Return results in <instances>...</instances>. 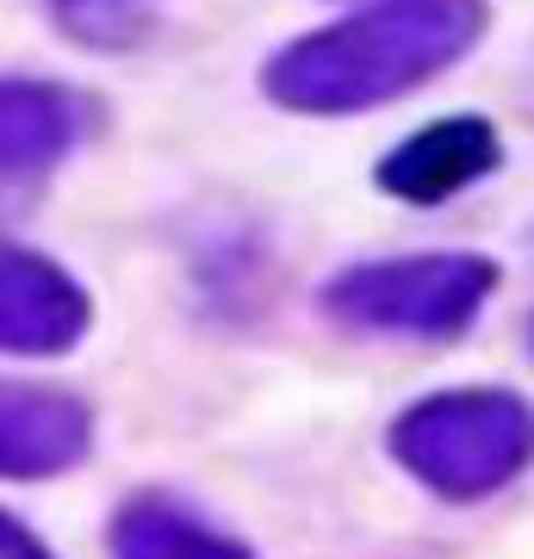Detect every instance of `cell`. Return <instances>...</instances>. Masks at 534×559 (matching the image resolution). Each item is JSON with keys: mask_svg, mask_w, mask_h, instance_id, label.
<instances>
[{"mask_svg": "<svg viewBox=\"0 0 534 559\" xmlns=\"http://www.w3.org/2000/svg\"><path fill=\"white\" fill-rule=\"evenodd\" d=\"M491 293L497 267L485 255H392L342 267L323 286V311L348 330H373V336L448 342L473 330Z\"/></svg>", "mask_w": 534, "mask_h": 559, "instance_id": "3957f363", "label": "cell"}, {"mask_svg": "<svg viewBox=\"0 0 534 559\" xmlns=\"http://www.w3.org/2000/svg\"><path fill=\"white\" fill-rule=\"evenodd\" d=\"M162 20V0H50V25L81 50H138Z\"/></svg>", "mask_w": 534, "mask_h": 559, "instance_id": "9c48e42d", "label": "cell"}, {"mask_svg": "<svg viewBox=\"0 0 534 559\" xmlns=\"http://www.w3.org/2000/svg\"><path fill=\"white\" fill-rule=\"evenodd\" d=\"M0 559H57V554H50V547H44L20 516H7V510H0Z\"/></svg>", "mask_w": 534, "mask_h": 559, "instance_id": "30bf717a", "label": "cell"}, {"mask_svg": "<svg viewBox=\"0 0 534 559\" xmlns=\"http://www.w3.org/2000/svg\"><path fill=\"white\" fill-rule=\"evenodd\" d=\"M81 106L57 81H0V180H32L75 150Z\"/></svg>", "mask_w": 534, "mask_h": 559, "instance_id": "52a82bcc", "label": "cell"}, {"mask_svg": "<svg viewBox=\"0 0 534 559\" xmlns=\"http://www.w3.org/2000/svg\"><path fill=\"white\" fill-rule=\"evenodd\" d=\"M87 448H94V411L75 392L0 380V479H57L87 460Z\"/></svg>", "mask_w": 534, "mask_h": 559, "instance_id": "5b68a950", "label": "cell"}, {"mask_svg": "<svg viewBox=\"0 0 534 559\" xmlns=\"http://www.w3.org/2000/svg\"><path fill=\"white\" fill-rule=\"evenodd\" d=\"M392 460L448 503H478L534 460V404L497 385L436 392L392 423Z\"/></svg>", "mask_w": 534, "mask_h": 559, "instance_id": "7a4b0ae2", "label": "cell"}, {"mask_svg": "<svg viewBox=\"0 0 534 559\" xmlns=\"http://www.w3.org/2000/svg\"><path fill=\"white\" fill-rule=\"evenodd\" d=\"M94 323L81 280L38 249L0 242V355H69Z\"/></svg>", "mask_w": 534, "mask_h": 559, "instance_id": "277c9868", "label": "cell"}, {"mask_svg": "<svg viewBox=\"0 0 534 559\" xmlns=\"http://www.w3.org/2000/svg\"><path fill=\"white\" fill-rule=\"evenodd\" d=\"M529 348H534V318H529Z\"/></svg>", "mask_w": 534, "mask_h": 559, "instance_id": "8fae6325", "label": "cell"}, {"mask_svg": "<svg viewBox=\"0 0 534 559\" xmlns=\"http://www.w3.org/2000/svg\"><path fill=\"white\" fill-rule=\"evenodd\" d=\"M497 156H503V143H497L491 124L460 112V119H436L397 143L392 156L379 162V187L404 205H441L491 175Z\"/></svg>", "mask_w": 534, "mask_h": 559, "instance_id": "8992f818", "label": "cell"}, {"mask_svg": "<svg viewBox=\"0 0 534 559\" xmlns=\"http://www.w3.org/2000/svg\"><path fill=\"white\" fill-rule=\"evenodd\" d=\"M106 540H112V559H256L237 535H224L187 503L156 498V491L124 503Z\"/></svg>", "mask_w": 534, "mask_h": 559, "instance_id": "ba28073f", "label": "cell"}, {"mask_svg": "<svg viewBox=\"0 0 534 559\" xmlns=\"http://www.w3.org/2000/svg\"><path fill=\"white\" fill-rule=\"evenodd\" d=\"M485 25H491L485 0H373L323 32L293 38L261 69V87L286 112L348 119L448 75L485 38Z\"/></svg>", "mask_w": 534, "mask_h": 559, "instance_id": "6da1fadb", "label": "cell"}]
</instances>
